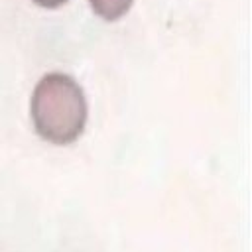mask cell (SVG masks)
<instances>
[{
	"instance_id": "cell-2",
	"label": "cell",
	"mask_w": 252,
	"mask_h": 252,
	"mask_svg": "<svg viewBox=\"0 0 252 252\" xmlns=\"http://www.w3.org/2000/svg\"><path fill=\"white\" fill-rule=\"evenodd\" d=\"M134 0H89L93 12L106 20V22H114V20H120L132 6Z\"/></svg>"
},
{
	"instance_id": "cell-3",
	"label": "cell",
	"mask_w": 252,
	"mask_h": 252,
	"mask_svg": "<svg viewBox=\"0 0 252 252\" xmlns=\"http://www.w3.org/2000/svg\"><path fill=\"white\" fill-rule=\"evenodd\" d=\"M32 2H35V4L41 6V8H59V6H63L67 0H32Z\"/></svg>"
},
{
	"instance_id": "cell-1",
	"label": "cell",
	"mask_w": 252,
	"mask_h": 252,
	"mask_svg": "<svg viewBox=\"0 0 252 252\" xmlns=\"http://www.w3.org/2000/svg\"><path fill=\"white\" fill-rule=\"evenodd\" d=\"M35 132L57 146L73 144L87 124V98L81 85L65 73H49L35 85L32 102Z\"/></svg>"
}]
</instances>
